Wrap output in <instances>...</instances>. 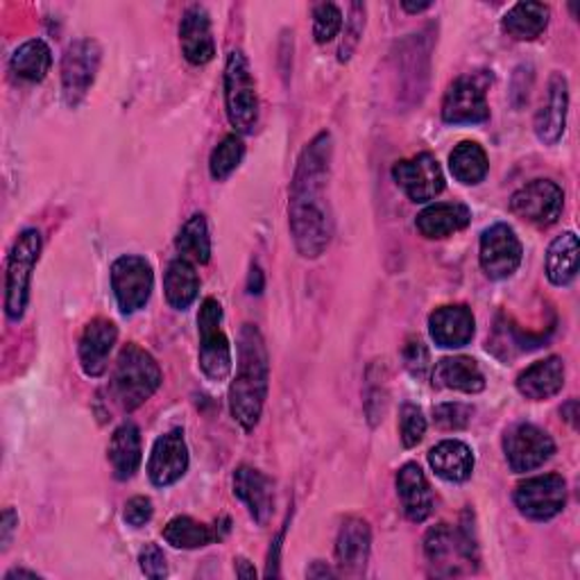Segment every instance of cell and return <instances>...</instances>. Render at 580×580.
Instances as JSON below:
<instances>
[{
	"instance_id": "1",
	"label": "cell",
	"mask_w": 580,
	"mask_h": 580,
	"mask_svg": "<svg viewBox=\"0 0 580 580\" xmlns=\"http://www.w3.org/2000/svg\"><path fill=\"white\" fill-rule=\"evenodd\" d=\"M333 138L320 132L302 151L290 182L288 222L296 248L304 259H318L331 244L333 214L329 203Z\"/></svg>"
},
{
	"instance_id": "2",
	"label": "cell",
	"mask_w": 580,
	"mask_h": 580,
	"mask_svg": "<svg viewBox=\"0 0 580 580\" xmlns=\"http://www.w3.org/2000/svg\"><path fill=\"white\" fill-rule=\"evenodd\" d=\"M238 363L229 385V411L246 431H252L263 413L270 381V359L266 341L255 324H244L238 331Z\"/></svg>"
},
{
	"instance_id": "3",
	"label": "cell",
	"mask_w": 580,
	"mask_h": 580,
	"mask_svg": "<svg viewBox=\"0 0 580 580\" xmlns=\"http://www.w3.org/2000/svg\"><path fill=\"white\" fill-rule=\"evenodd\" d=\"M159 385L162 370L157 361L134 343L125 345L112 376V395L118 406L127 413L136 411L159 391Z\"/></svg>"
},
{
	"instance_id": "4",
	"label": "cell",
	"mask_w": 580,
	"mask_h": 580,
	"mask_svg": "<svg viewBox=\"0 0 580 580\" xmlns=\"http://www.w3.org/2000/svg\"><path fill=\"white\" fill-rule=\"evenodd\" d=\"M225 107L238 134L255 132L259 123V95L250 62L240 51H231L225 64Z\"/></svg>"
},
{
	"instance_id": "5",
	"label": "cell",
	"mask_w": 580,
	"mask_h": 580,
	"mask_svg": "<svg viewBox=\"0 0 580 580\" xmlns=\"http://www.w3.org/2000/svg\"><path fill=\"white\" fill-rule=\"evenodd\" d=\"M41 257V234L37 229H23L8 259L6 279V313L12 322L25 315L30 302V281L32 270Z\"/></svg>"
},
{
	"instance_id": "6",
	"label": "cell",
	"mask_w": 580,
	"mask_h": 580,
	"mask_svg": "<svg viewBox=\"0 0 580 580\" xmlns=\"http://www.w3.org/2000/svg\"><path fill=\"white\" fill-rule=\"evenodd\" d=\"M424 553L435 576H456L463 571V565L478 562V549L467 524L458 530L449 524L431 528L424 538Z\"/></svg>"
},
{
	"instance_id": "7",
	"label": "cell",
	"mask_w": 580,
	"mask_h": 580,
	"mask_svg": "<svg viewBox=\"0 0 580 580\" xmlns=\"http://www.w3.org/2000/svg\"><path fill=\"white\" fill-rule=\"evenodd\" d=\"M200 333V367L209 381H225L231 374V348L229 338L222 331V307L209 298L203 302L198 315Z\"/></svg>"
},
{
	"instance_id": "8",
	"label": "cell",
	"mask_w": 580,
	"mask_h": 580,
	"mask_svg": "<svg viewBox=\"0 0 580 580\" xmlns=\"http://www.w3.org/2000/svg\"><path fill=\"white\" fill-rule=\"evenodd\" d=\"M103 62V48L95 39H77L66 48L62 62V93L69 107H80L89 95Z\"/></svg>"
},
{
	"instance_id": "9",
	"label": "cell",
	"mask_w": 580,
	"mask_h": 580,
	"mask_svg": "<svg viewBox=\"0 0 580 580\" xmlns=\"http://www.w3.org/2000/svg\"><path fill=\"white\" fill-rule=\"evenodd\" d=\"M155 286L153 266L143 257L125 255L112 263V288L118 309L130 315L148 304Z\"/></svg>"
},
{
	"instance_id": "10",
	"label": "cell",
	"mask_w": 580,
	"mask_h": 580,
	"mask_svg": "<svg viewBox=\"0 0 580 580\" xmlns=\"http://www.w3.org/2000/svg\"><path fill=\"white\" fill-rule=\"evenodd\" d=\"M565 207V193L551 179H534L512 193L510 211L538 227H549L558 222Z\"/></svg>"
},
{
	"instance_id": "11",
	"label": "cell",
	"mask_w": 580,
	"mask_h": 580,
	"mask_svg": "<svg viewBox=\"0 0 580 580\" xmlns=\"http://www.w3.org/2000/svg\"><path fill=\"white\" fill-rule=\"evenodd\" d=\"M567 504V480L560 474H545L521 480L515 490V506L528 519L547 521Z\"/></svg>"
},
{
	"instance_id": "12",
	"label": "cell",
	"mask_w": 580,
	"mask_h": 580,
	"mask_svg": "<svg viewBox=\"0 0 580 580\" xmlns=\"http://www.w3.org/2000/svg\"><path fill=\"white\" fill-rule=\"evenodd\" d=\"M504 452L510 469L524 474L542 467L556 454V445L551 435L540 426L517 424L506 433Z\"/></svg>"
},
{
	"instance_id": "13",
	"label": "cell",
	"mask_w": 580,
	"mask_h": 580,
	"mask_svg": "<svg viewBox=\"0 0 580 580\" xmlns=\"http://www.w3.org/2000/svg\"><path fill=\"white\" fill-rule=\"evenodd\" d=\"M521 244L512 227L497 222L488 227L480 236V250H478V261L483 272L490 279H508L517 272L521 266Z\"/></svg>"
},
{
	"instance_id": "14",
	"label": "cell",
	"mask_w": 580,
	"mask_h": 580,
	"mask_svg": "<svg viewBox=\"0 0 580 580\" xmlns=\"http://www.w3.org/2000/svg\"><path fill=\"white\" fill-rule=\"evenodd\" d=\"M393 177L413 203H428L445 190L443 168L438 159L428 153L397 162L393 168Z\"/></svg>"
},
{
	"instance_id": "15",
	"label": "cell",
	"mask_w": 580,
	"mask_h": 580,
	"mask_svg": "<svg viewBox=\"0 0 580 580\" xmlns=\"http://www.w3.org/2000/svg\"><path fill=\"white\" fill-rule=\"evenodd\" d=\"M490 107L483 91L474 80L460 77L456 80L443 101V121L449 125H476L488 121Z\"/></svg>"
},
{
	"instance_id": "16",
	"label": "cell",
	"mask_w": 580,
	"mask_h": 580,
	"mask_svg": "<svg viewBox=\"0 0 580 580\" xmlns=\"http://www.w3.org/2000/svg\"><path fill=\"white\" fill-rule=\"evenodd\" d=\"M182 55L193 66H205L216 55V41L211 32L209 12L203 6H190L179 23Z\"/></svg>"
},
{
	"instance_id": "17",
	"label": "cell",
	"mask_w": 580,
	"mask_h": 580,
	"mask_svg": "<svg viewBox=\"0 0 580 580\" xmlns=\"http://www.w3.org/2000/svg\"><path fill=\"white\" fill-rule=\"evenodd\" d=\"M188 469V447L184 441V433L179 428L164 433L157 438L151 460H148V476L157 488H168L177 483Z\"/></svg>"
},
{
	"instance_id": "18",
	"label": "cell",
	"mask_w": 580,
	"mask_h": 580,
	"mask_svg": "<svg viewBox=\"0 0 580 580\" xmlns=\"http://www.w3.org/2000/svg\"><path fill=\"white\" fill-rule=\"evenodd\" d=\"M118 341V329L112 320L95 318L84 327L80 338V365L86 376H103L107 372V361Z\"/></svg>"
},
{
	"instance_id": "19",
	"label": "cell",
	"mask_w": 580,
	"mask_h": 580,
	"mask_svg": "<svg viewBox=\"0 0 580 580\" xmlns=\"http://www.w3.org/2000/svg\"><path fill=\"white\" fill-rule=\"evenodd\" d=\"M428 331L433 343L445 350H458L472 343L474 338V315L467 307H441L428 318Z\"/></svg>"
},
{
	"instance_id": "20",
	"label": "cell",
	"mask_w": 580,
	"mask_h": 580,
	"mask_svg": "<svg viewBox=\"0 0 580 580\" xmlns=\"http://www.w3.org/2000/svg\"><path fill=\"white\" fill-rule=\"evenodd\" d=\"M234 495L248 506L250 517L259 526L268 524L275 506V495H272V480L263 472L250 465H240L234 472Z\"/></svg>"
},
{
	"instance_id": "21",
	"label": "cell",
	"mask_w": 580,
	"mask_h": 580,
	"mask_svg": "<svg viewBox=\"0 0 580 580\" xmlns=\"http://www.w3.org/2000/svg\"><path fill=\"white\" fill-rule=\"evenodd\" d=\"M370 549H372V534L367 521L361 517H348L341 530H338V540H335V558L343 573L348 576L363 573L370 560Z\"/></svg>"
},
{
	"instance_id": "22",
	"label": "cell",
	"mask_w": 580,
	"mask_h": 580,
	"mask_svg": "<svg viewBox=\"0 0 580 580\" xmlns=\"http://www.w3.org/2000/svg\"><path fill=\"white\" fill-rule=\"evenodd\" d=\"M567 107H569V86L562 73H553L547 89V101L542 103L536 116V134L545 145H556L567 125Z\"/></svg>"
},
{
	"instance_id": "23",
	"label": "cell",
	"mask_w": 580,
	"mask_h": 580,
	"mask_svg": "<svg viewBox=\"0 0 580 580\" xmlns=\"http://www.w3.org/2000/svg\"><path fill=\"white\" fill-rule=\"evenodd\" d=\"M565 385V361L560 356H549L526 367L517 376V391L530 402H545L556 397Z\"/></svg>"
},
{
	"instance_id": "24",
	"label": "cell",
	"mask_w": 580,
	"mask_h": 580,
	"mask_svg": "<svg viewBox=\"0 0 580 580\" xmlns=\"http://www.w3.org/2000/svg\"><path fill=\"white\" fill-rule=\"evenodd\" d=\"M397 495H400L404 515L411 521L420 524L433 512V493H431V486L420 465L406 463L397 472Z\"/></svg>"
},
{
	"instance_id": "25",
	"label": "cell",
	"mask_w": 580,
	"mask_h": 580,
	"mask_svg": "<svg viewBox=\"0 0 580 580\" xmlns=\"http://www.w3.org/2000/svg\"><path fill=\"white\" fill-rule=\"evenodd\" d=\"M433 383L441 389L476 395L486 389V376H483L478 363L467 356L443 359L433 370Z\"/></svg>"
},
{
	"instance_id": "26",
	"label": "cell",
	"mask_w": 580,
	"mask_h": 580,
	"mask_svg": "<svg viewBox=\"0 0 580 580\" xmlns=\"http://www.w3.org/2000/svg\"><path fill=\"white\" fill-rule=\"evenodd\" d=\"M428 465L441 478L463 483L474 472V454L460 441H445L428 452Z\"/></svg>"
},
{
	"instance_id": "27",
	"label": "cell",
	"mask_w": 580,
	"mask_h": 580,
	"mask_svg": "<svg viewBox=\"0 0 580 580\" xmlns=\"http://www.w3.org/2000/svg\"><path fill=\"white\" fill-rule=\"evenodd\" d=\"M472 220V211L465 205H431L426 207L415 225L424 238H447L460 229H465Z\"/></svg>"
},
{
	"instance_id": "28",
	"label": "cell",
	"mask_w": 580,
	"mask_h": 580,
	"mask_svg": "<svg viewBox=\"0 0 580 580\" xmlns=\"http://www.w3.org/2000/svg\"><path fill=\"white\" fill-rule=\"evenodd\" d=\"M110 463L118 480H130L141 465V433L132 422H123L110 443Z\"/></svg>"
},
{
	"instance_id": "29",
	"label": "cell",
	"mask_w": 580,
	"mask_h": 580,
	"mask_svg": "<svg viewBox=\"0 0 580 580\" xmlns=\"http://www.w3.org/2000/svg\"><path fill=\"white\" fill-rule=\"evenodd\" d=\"M164 293H166L168 304L177 311H184L196 302L200 293V277L190 261L182 257L170 261L166 277H164Z\"/></svg>"
},
{
	"instance_id": "30",
	"label": "cell",
	"mask_w": 580,
	"mask_h": 580,
	"mask_svg": "<svg viewBox=\"0 0 580 580\" xmlns=\"http://www.w3.org/2000/svg\"><path fill=\"white\" fill-rule=\"evenodd\" d=\"M578 236L573 231L560 234L547 252V277L553 286H569L578 275Z\"/></svg>"
},
{
	"instance_id": "31",
	"label": "cell",
	"mask_w": 580,
	"mask_h": 580,
	"mask_svg": "<svg viewBox=\"0 0 580 580\" xmlns=\"http://www.w3.org/2000/svg\"><path fill=\"white\" fill-rule=\"evenodd\" d=\"M549 8L542 3H517L504 17V30L517 41H534L549 25Z\"/></svg>"
},
{
	"instance_id": "32",
	"label": "cell",
	"mask_w": 580,
	"mask_h": 580,
	"mask_svg": "<svg viewBox=\"0 0 580 580\" xmlns=\"http://www.w3.org/2000/svg\"><path fill=\"white\" fill-rule=\"evenodd\" d=\"M449 170L460 184L474 186V184H480L483 179H486V175L490 170V162H488L486 151H483L478 143L463 141V143L456 145L454 153L449 155Z\"/></svg>"
},
{
	"instance_id": "33",
	"label": "cell",
	"mask_w": 580,
	"mask_h": 580,
	"mask_svg": "<svg viewBox=\"0 0 580 580\" xmlns=\"http://www.w3.org/2000/svg\"><path fill=\"white\" fill-rule=\"evenodd\" d=\"M10 66L17 77L28 82H41L53 66V53L45 41L32 39L17 48Z\"/></svg>"
},
{
	"instance_id": "34",
	"label": "cell",
	"mask_w": 580,
	"mask_h": 580,
	"mask_svg": "<svg viewBox=\"0 0 580 580\" xmlns=\"http://www.w3.org/2000/svg\"><path fill=\"white\" fill-rule=\"evenodd\" d=\"M175 246L182 259L193 263H207L211 259V236H209L207 218L203 214L190 216L179 229Z\"/></svg>"
},
{
	"instance_id": "35",
	"label": "cell",
	"mask_w": 580,
	"mask_h": 580,
	"mask_svg": "<svg viewBox=\"0 0 580 580\" xmlns=\"http://www.w3.org/2000/svg\"><path fill=\"white\" fill-rule=\"evenodd\" d=\"M164 540L175 549H203L220 538L218 530H211L193 517H175L164 528Z\"/></svg>"
},
{
	"instance_id": "36",
	"label": "cell",
	"mask_w": 580,
	"mask_h": 580,
	"mask_svg": "<svg viewBox=\"0 0 580 580\" xmlns=\"http://www.w3.org/2000/svg\"><path fill=\"white\" fill-rule=\"evenodd\" d=\"M246 157V145L244 141H240V136L236 134H229L225 136L216 148L211 153V159H209V173L216 182H222L227 179L238 166L240 162H244Z\"/></svg>"
},
{
	"instance_id": "37",
	"label": "cell",
	"mask_w": 580,
	"mask_h": 580,
	"mask_svg": "<svg viewBox=\"0 0 580 580\" xmlns=\"http://www.w3.org/2000/svg\"><path fill=\"white\" fill-rule=\"evenodd\" d=\"M343 28V12L333 3H320L313 10V37L318 43H329Z\"/></svg>"
},
{
	"instance_id": "38",
	"label": "cell",
	"mask_w": 580,
	"mask_h": 580,
	"mask_svg": "<svg viewBox=\"0 0 580 580\" xmlns=\"http://www.w3.org/2000/svg\"><path fill=\"white\" fill-rule=\"evenodd\" d=\"M426 433V417L424 413L413 406V404H404L402 413H400V435H402V443L406 449H413L422 443Z\"/></svg>"
},
{
	"instance_id": "39",
	"label": "cell",
	"mask_w": 580,
	"mask_h": 580,
	"mask_svg": "<svg viewBox=\"0 0 580 580\" xmlns=\"http://www.w3.org/2000/svg\"><path fill=\"white\" fill-rule=\"evenodd\" d=\"M363 28H365V8L354 3L352 6V14L348 19V32H345L343 45H341V51H338V60L350 62V58L354 55L356 45H359V41L363 37Z\"/></svg>"
},
{
	"instance_id": "40",
	"label": "cell",
	"mask_w": 580,
	"mask_h": 580,
	"mask_svg": "<svg viewBox=\"0 0 580 580\" xmlns=\"http://www.w3.org/2000/svg\"><path fill=\"white\" fill-rule=\"evenodd\" d=\"M433 417H435V424H438L445 431H460L469 424L472 408L465 406V404H458V402H454V404L449 402V404L435 406Z\"/></svg>"
},
{
	"instance_id": "41",
	"label": "cell",
	"mask_w": 580,
	"mask_h": 580,
	"mask_svg": "<svg viewBox=\"0 0 580 580\" xmlns=\"http://www.w3.org/2000/svg\"><path fill=\"white\" fill-rule=\"evenodd\" d=\"M138 565H141V571L153 578V580H159V578H166L168 576V562H166V556L164 551L157 547V545H145L138 553Z\"/></svg>"
},
{
	"instance_id": "42",
	"label": "cell",
	"mask_w": 580,
	"mask_h": 580,
	"mask_svg": "<svg viewBox=\"0 0 580 580\" xmlns=\"http://www.w3.org/2000/svg\"><path fill=\"white\" fill-rule=\"evenodd\" d=\"M155 515V508H153V501L148 497H132L127 504H125V521L132 526V528H141L148 524Z\"/></svg>"
},
{
	"instance_id": "43",
	"label": "cell",
	"mask_w": 580,
	"mask_h": 580,
	"mask_svg": "<svg viewBox=\"0 0 580 580\" xmlns=\"http://www.w3.org/2000/svg\"><path fill=\"white\" fill-rule=\"evenodd\" d=\"M404 361H406V367L411 370L413 376H424L431 367V361H428V350L424 348L422 341H411L404 350Z\"/></svg>"
},
{
	"instance_id": "44",
	"label": "cell",
	"mask_w": 580,
	"mask_h": 580,
	"mask_svg": "<svg viewBox=\"0 0 580 580\" xmlns=\"http://www.w3.org/2000/svg\"><path fill=\"white\" fill-rule=\"evenodd\" d=\"M17 526H19V517H17V512H14L12 508H6L3 519H0V547H3V551L10 547Z\"/></svg>"
},
{
	"instance_id": "45",
	"label": "cell",
	"mask_w": 580,
	"mask_h": 580,
	"mask_svg": "<svg viewBox=\"0 0 580 580\" xmlns=\"http://www.w3.org/2000/svg\"><path fill=\"white\" fill-rule=\"evenodd\" d=\"M248 290H250V293L255 296H259L261 293V290H263V272H261V268L255 263L252 266V270H250V279H248Z\"/></svg>"
},
{
	"instance_id": "46",
	"label": "cell",
	"mask_w": 580,
	"mask_h": 580,
	"mask_svg": "<svg viewBox=\"0 0 580 580\" xmlns=\"http://www.w3.org/2000/svg\"><path fill=\"white\" fill-rule=\"evenodd\" d=\"M236 576L238 578H257V569L248 558H236Z\"/></svg>"
},
{
	"instance_id": "47",
	"label": "cell",
	"mask_w": 580,
	"mask_h": 580,
	"mask_svg": "<svg viewBox=\"0 0 580 580\" xmlns=\"http://www.w3.org/2000/svg\"><path fill=\"white\" fill-rule=\"evenodd\" d=\"M307 576L309 578H333L335 576V571L331 569V567H327L324 562H313L309 569H307Z\"/></svg>"
},
{
	"instance_id": "48",
	"label": "cell",
	"mask_w": 580,
	"mask_h": 580,
	"mask_svg": "<svg viewBox=\"0 0 580 580\" xmlns=\"http://www.w3.org/2000/svg\"><path fill=\"white\" fill-rule=\"evenodd\" d=\"M433 3H408V0H404V3H402V8L406 10V12H411V14H420V12H424V10H428Z\"/></svg>"
},
{
	"instance_id": "49",
	"label": "cell",
	"mask_w": 580,
	"mask_h": 580,
	"mask_svg": "<svg viewBox=\"0 0 580 580\" xmlns=\"http://www.w3.org/2000/svg\"><path fill=\"white\" fill-rule=\"evenodd\" d=\"M14 578H39L34 571H28V569H12L6 573V580H14Z\"/></svg>"
},
{
	"instance_id": "50",
	"label": "cell",
	"mask_w": 580,
	"mask_h": 580,
	"mask_svg": "<svg viewBox=\"0 0 580 580\" xmlns=\"http://www.w3.org/2000/svg\"><path fill=\"white\" fill-rule=\"evenodd\" d=\"M562 415H567L565 420H567L569 424H573V426H576V402H573V400H571V402H569V404L562 408Z\"/></svg>"
}]
</instances>
